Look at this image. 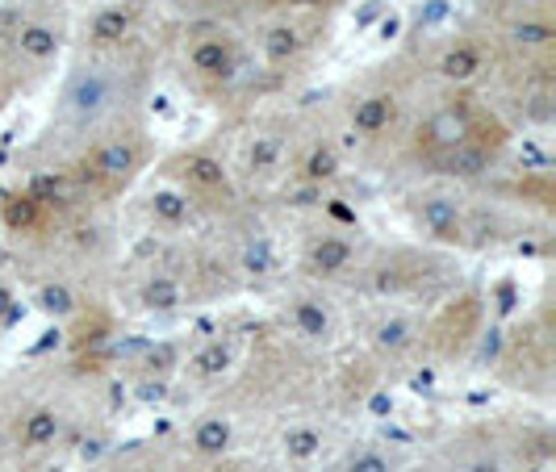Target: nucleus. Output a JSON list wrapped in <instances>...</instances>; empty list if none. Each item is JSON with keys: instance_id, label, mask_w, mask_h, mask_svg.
<instances>
[{"instance_id": "1", "label": "nucleus", "mask_w": 556, "mask_h": 472, "mask_svg": "<svg viewBox=\"0 0 556 472\" xmlns=\"http://www.w3.org/2000/svg\"><path fill=\"white\" fill-rule=\"evenodd\" d=\"M135 47V42H130ZM130 47H113V51H92L80 67L67 76L63 84V97H59V117L67 126H80V130H92L101 126L105 117L122 110L135 88H139V72L126 63V51Z\"/></svg>"}, {"instance_id": "2", "label": "nucleus", "mask_w": 556, "mask_h": 472, "mask_svg": "<svg viewBox=\"0 0 556 472\" xmlns=\"http://www.w3.org/2000/svg\"><path fill=\"white\" fill-rule=\"evenodd\" d=\"M180 67L201 92L218 97V92H230L248 76V55H243V42L230 34L226 22L185 17V26H180Z\"/></svg>"}, {"instance_id": "3", "label": "nucleus", "mask_w": 556, "mask_h": 472, "mask_svg": "<svg viewBox=\"0 0 556 472\" xmlns=\"http://www.w3.org/2000/svg\"><path fill=\"white\" fill-rule=\"evenodd\" d=\"M506 126H502L494 113H485L473 97H447L435 110L427 113L410 135V151L422 167H431L440 155L465 146V142H494L506 146Z\"/></svg>"}, {"instance_id": "4", "label": "nucleus", "mask_w": 556, "mask_h": 472, "mask_svg": "<svg viewBox=\"0 0 556 472\" xmlns=\"http://www.w3.org/2000/svg\"><path fill=\"white\" fill-rule=\"evenodd\" d=\"M331 9H277L260 26V55L268 67H289L309 51V42L327 29Z\"/></svg>"}, {"instance_id": "5", "label": "nucleus", "mask_w": 556, "mask_h": 472, "mask_svg": "<svg viewBox=\"0 0 556 472\" xmlns=\"http://www.w3.org/2000/svg\"><path fill=\"white\" fill-rule=\"evenodd\" d=\"M142 167V142L130 139V135H117V139L97 142L80 164H76V180L84 189H122L139 176Z\"/></svg>"}, {"instance_id": "6", "label": "nucleus", "mask_w": 556, "mask_h": 472, "mask_svg": "<svg viewBox=\"0 0 556 472\" xmlns=\"http://www.w3.org/2000/svg\"><path fill=\"white\" fill-rule=\"evenodd\" d=\"M185 17H214V22H235V17H268L277 9H334L343 0H167Z\"/></svg>"}, {"instance_id": "7", "label": "nucleus", "mask_w": 556, "mask_h": 472, "mask_svg": "<svg viewBox=\"0 0 556 472\" xmlns=\"http://www.w3.org/2000/svg\"><path fill=\"white\" fill-rule=\"evenodd\" d=\"M142 0H122V4H101L88 26H84V38H88V51H113V47H130L135 42V29L142 22Z\"/></svg>"}, {"instance_id": "8", "label": "nucleus", "mask_w": 556, "mask_h": 472, "mask_svg": "<svg viewBox=\"0 0 556 472\" xmlns=\"http://www.w3.org/2000/svg\"><path fill=\"white\" fill-rule=\"evenodd\" d=\"M172 171L185 180V196L193 201V196H223L226 201H235V184H230V171L218 155H210V151H189V155H180Z\"/></svg>"}, {"instance_id": "9", "label": "nucleus", "mask_w": 556, "mask_h": 472, "mask_svg": "<svg viewBox=\"0 0 556 472\" xmlns=\"http://www.w3.org/2000/svg\"><path fill=\"white\" fill-rule=\"evenodd\" d=\"M4 34L13 38L17 55L26 59V63H47V59H55L59 47H63L59 22H51V17H26L22 9H13V22H9Z\"/></svg>"}, {"instance_id": "10", "label": "nucleus", "mask_w": 556, "mask_h": 472, "mask_svg": "<svg viewBox=\"0 0 556 472\" xmlns=\"http://www.w3.org/2000/svg\"><path fill=\"white\" fill-rule=\"evenodd\" d=\"M397 113L402 101L393 97L390 88H377V92H364L352 101V139H381L397 126Z\"/></svg>"}, {"instance_id": "11", "label": "nucleus", "mask_w": 556, "mask_h": 472, "mask_svg": "<svg viewBox=\"0 0 556 472\" xmlns=\"http://www.w3.org/2000/svg\"><path fill=\"white\" fill-rule=\"evenodd\" d=\"M415 222L435 239V243H465V209H460V201L456 196H444V193H435V196H422L415 205Z\"/></svg>"}, {"instance_id": "12", "label": "nucleus", "mask_w": 556, "mask_h": 472, "mask_svg": "<svg viewBox=\"0 0 556 472\" xmlns=\"http://www.w3.org/2000/svg\"><path fill=\"white\" fill-rule=\"evenodd\" d=\"M356 264V243L343 239V234H323L314 239L302 255V272L314 280H334V277H348Z\"/></svg>"}, {"instance_id": "13", "label": "nucleus", "mask_w": 556, "mask_h": 472, "mask_svg": "<svg viewBox=\"0 0 556 472\" xmlns=\"http://www.w3.org/2000/svg\"><path fill=\"white\" fill-rule=\"evenodd\" d=\"M490 67V51L477 38H452L444 51L435 55V76L447 84H469Z\"/></svg>"}, {"instance_id": "14", "label": "nucleus", "mask_w": 556, "mask_h": 472, "mask_svg": "<svg viewBox=\"0 0 556 472\" xmlns=\"http://www.w3.org/2000/svg\"><path fill=\"white\" fill-rule=\"evenodd\" d=\"M498 151L502 146H494V142H465V146H456V151L440 155L427 171L447 176V180H477V176H485V171L494 167Z\"/></svg>"}, {"instance_id": "15", "label": "nucleus", "mask_w": 556, "mask_h": 472, "mask_svg": "<svg viewBox=\"0 0 556 472\" xmlns=\"http://www.w3.org/2000/svg\"><path fill=\"white\" fill-rule=\"evenodd\" d=\"M339 151H334L331 142H314L306 155L298 160V180L302 184H314V189H323V184H331L334 176H339Z\"/></svg>"}, {"instance_id": "16", "label": "nucleus", "mask_w": 556, "mask_h": 472, "mask_svg": "<svg viewBox=\"0 0 556 472\" xmlns=\"http://www.w3.org/2000/svg\"><path fill=\"white\" fill-rule=\"evenodd\" d=\"M418 322L415 318H402V314H393L386 322H377V331H372V343H377V352H386V356H402V352H410L418 343Z\"/></svg>"}, {"instance_id": "17", "label": "nucleus", "mask_w": 556, "mask_h": 472, "mask_svg": "<svg viewBox=\"0 0 556 472\" xmlns=\"http://www.w3.org/2000/svg\"><path fill=\"white\" fill-rule=\"evenodd\" d=\"M293 327H298L302 339L323 343V339L331 334V309L323 306L318 297H298V302H293Z\"/></svg>"}, {"instance_id": "18", "label": "nucleus", "mask_w": 556, "mask_h": 472, "mask_svg": "<svg viewBox=\"0 0 556 472\" xmlns=\"http://www.w3.org/2000/svg\"><path fill=\"white\" fill-rule=\"evenodd\" d=\"M0 214H4V226H9L13 234H29V230L42 226V214H47V209L29 193H13V196H4V209H0Z\"/></svg>"}, {"instance_id": "19", "label": "nucleus", "mask_w": 556, "mask_h": 472, "mask_svg": "<svg viewBox=\"0 0 556 472\" xmlns=\"http://www.w3.org/2000/svg\"><path fill=\"white\" fill-rule=\"evenodd\" d=\"M185 302V284L180 277H172V272H160V277H151L142 284V306L155 309V314H167V309H176Z\"/></svg>"}, {"instance_id": "20", "label": "nucleus", "mask_w": 556, "mask_h": 472, "mask_svg": "<svg viewBox=\"0 0 556 472\" xmlns=\"http://www.w3.org/2000/svg\"><path fill=\"white\" fill-rule=\"evenodd\" d=\"M151 218L160 226H185L193 218V201L180 189H160V193H151Z\"/></svg>"}, {"instance_id": "21", "label": "nucleus", "mask_w": 556, "mask_h": 472, "mask_svg": "<svg viewBox=\"0 0 556 472\" xmlns=\"http://www.w3.org/2000/svg\"><path fill=\"white\" fill-rule=\"evenodd\" d=\"M193 447L201 456H223L230 447V422L226 418H201L193 426Z\"/></svg>"}, {"instance_id": "22", "label": "nucleus", "mask_w": 556, "mask_h": 472, "mask_svg": "<svg viewBox=\"0 0 556 472\" xmlns=\"http://www.w3.org/2000/svg\"><path fill=\"white\" fill-rule=\"evenodd\" d=\"M59 435V414L55 410H29L22 422V447H47Z\"/></svg>"}, {"instance_id": "23", "label": "nucleus", "mask_w": 556, "mask_h": 472, "mask_svg": "<svg viewBox=\"0 0 556 472\" xmlns=\"http://www.w3.org/2000/svg\"><path fill=\"white\" fill-rule=\"evenodd\" d=\"M280 160H285V142H280V135H255L248 146V167L251 171H277Z\"/></svg>"}, {"instance_id": "24", "label": "nucleus", "mask_w": 556, "mask_h": 472, "mask_svg": "<svg viewBox=\"0 0 556 472\" xmlns=\"http://www.w3.org/2000/svg\"><path fill=\"white\" fill-rule=\"evenodd\" d=\"M239 268H243L248 277L260 280V277H273V272L280 268V259H277V251H273L268 239H255V243L243 247V264H239Z\"/></svg>"}, {"instance_id": "25", "label": "nucleus", "mask_w": 556, "mask_h": 472, "mask_svg": "<svg viewBox=\"0 0 556 472\" xmlns=\"http://www.w3.org/2000/svg\"><path fill=\"white\" fill-rule=\"evenodd\" d=\"M323 451V431H314V426H293V431H285V456L289 460H314Z\"/></svg>"}, {"instance_id": "26", "label": "nucleus", "mask_w": 556, "mask_h": 472, "mask_svg": "<svg viewBox=\"0 0 556 472\" xmlns=\"http://www.w3.org/2000/svg\"><path fill=\"white\" fill-rule=\"evenodd\" d=\"M235 363V352L226 347L223 339H214V343H205L201 352L193 356V368L201 372V377H223L226 368Z\"/></svg>"}, {"instance_id": "27", "label": "nucleus", "mask_w": 556, "mask_h": 472, "mask_svg": "<svg viewBox=\"0 0 556 472\" xmlns=\"http://www.w3.org/2000/svg\"><path fill=\"white\" fill-rule=\"evenodd\" d=\"M38 306L47 309V314H55V318H63V314L76 309V297H72V289H63V284H47V289L38 293Z\"/></svg>"}, {"instance_id": "28", "label": "nucleus", "mask_w": 556, "mask_h": 472, "mask_svg": "<svg viewBox=\"0 0 556 472\" xmlns=\"http://www.w3.org/2000/svg\"><path fill=\"white\" fill-rule=\"evenodd\" d=\"M348 472H393V464L390 456H381V451H361V456H352Z\"/></svg>"}, {"instance_id": "29", "label": "nucleus", "mask_w": 556, "mask_h": 472, "mask_svg": "<svg viewBox=\"0 0 556 472\" xmlns=\"http://www.w3.org/2000/svg\"><path fill=\"white\" fill-rule=\"evenodd\" d=\"M17 314H22V309L13 306V293L0 284V322H17Z\"/></svg>"}, {"instance_id": "30", "label": "nucleus", "mask_w": 556, "mask_h": 472, "mask_svg": "<svg viewBox=\"0 0 556 472\" xmlns=\"http://www.w3.org/2000/svg\"><path fill=\"white\" fill-rule=\"evenodd\" d=\"M368 406H372V414H390V397H386V393H377V397H372V401H368Z\"/></svg>"}, {"instance_id": "31", "label": "nucleus", "mask_w": 556, "mask_h": 472, "mask_svg": "<svg viewBox=\"0 0 556 472\" xmlns=\"http://www.w3.org/2000/svg\"><path fill=\"white\" fill-rule=\"evenodd\" d=\"M473 472H498V464H485V460H481V464H477Z\"/></svg>"}, {"instance_id": "32", "label": "nucleus", "mask_w": 556, "mask_h": 472, "mask_svg": "<svg viewBox=\"0 0 556 472\" xmlns=\"http://www.w3.org/2000/svg\"><path fill=\"white\" fill-rule=\"evenodd\" d=\"M205 472H235L230 464H214V469H205Z\"/></svg>"}]
</instances>
